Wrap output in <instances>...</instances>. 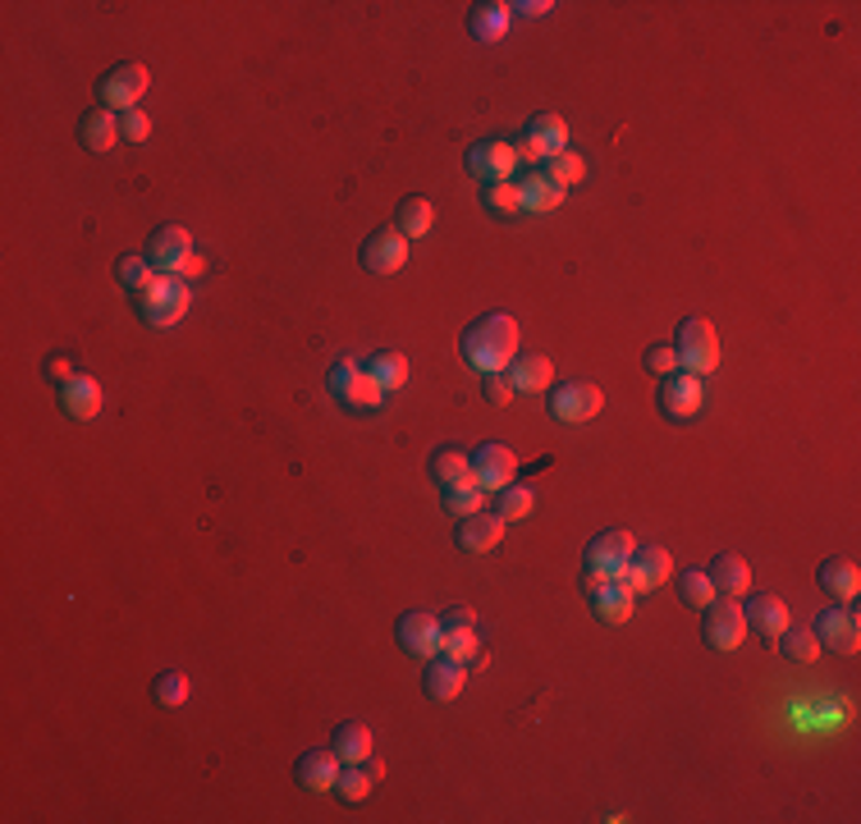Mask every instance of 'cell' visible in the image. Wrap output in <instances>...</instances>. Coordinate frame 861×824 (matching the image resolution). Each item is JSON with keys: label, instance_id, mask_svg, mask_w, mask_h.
I'll use <instances>...</instances> for the list:
<instances>
[{"label": "cell", "instance_id": "obj_18", "mask_svg": "<svg viewBox=\"0 0 861 824\" xmlns=\"http://www.w3.org/2000/svg\"><path fill=\"white\" fill-rule=\"evenodd\" d=\"M339 770H344V761L335 755V746H312V751H303V755H298L294 779L307 787V793H335Z\"/></svg>", "mask_w": 861, "mask_h": 824}, {"label": "cell", "instance_id": "obj_29", "mask_svg": "<svg viewBox=\"0 0 861 824\" xmlns=\"http://www.w3.org/2000/svg\"><path fill=\"white\" fill-rule=\"evenodd\" d=\"M509 6L504 0H481V6H472L468 10V32L476 42H500L504 32H509Z\"/></svg>", "mask_w": 861, "mask_h": 824}, {"label": "cell", "instance_id": "obj_27", "mask_svg": "<svg viewBox=\"0 0 861 824\" xmlns=\"http://www.w3.org/2000/svg\"><path fill=\"white\" fill-rule=\"evenodd\" d=\"M519 184V193H523V212H536V216H545V212H555V206L564 202V188L545 175V169H527L523 179H513Z\"/></svg>", "mask_w": 861, "mask_h": 824}, {"label": "cell", "instance_id": "obj_38", "mask_svg": "<svg viewBox=\"0 0 861 824\" xmlns=\"http://www.w3.org/2000/svg\"><path fill=\"white\" fill-rule=\"evenodd\" d=\"M541 169H545V175L555 179L560 188H573V184L587 179V161H582L577 152H568V147H564V152H555V156H550Z\"/></svg>", "mask_w": 861, "mask_h": 824}, {"label": "cell", "instance_id": "obj_44", "mask_svg": "<svg viewBox=\"0 0 861 824\" xmlns=\"http://www.w3.org/2000/svg\"><path fill=\"white\" fill-rule=\"evenodd\" d=\"M120 137H124V143H147V137H152V115L143 106L124 111L120 115Z\"/></svg>", "mask_w": 861, "mask_h": 824}, {"label": "cell", "instance_id": "obj_6", "mask_svg": "<svg viewBox=\"0 0 861 824\" xmlns=\"http://www.w3.org/2000/svg\"><path fill=\"white\" fill-rule=\"evenodd\" d=\"M633 549H637L633 532L609 527V532L592 536L587 549H582V573H587V577H624V568H628V559H633Z\"/></svg>", "mask_w": 861, "mask_h": 824}, {"label": "cell", "instance_id": "obj_14", "mask_svg": "<svg viewBox=\"0 0 861 824\" xmlns=\"http://www.w3.org/2000/svg\"><path fill=\"white\" fill-rule=\"evenodd\" d=\"M143 257L152 261L156 275H180L188 266V257H193V238H188L184 225H161V229H152Z\"/></svg>", "mask_w": 861, "mask_h": 824}, {"label": "cell", "instance_id": "obj_33", "mask_svg": "<svg viewBox=\"0 0 861 824\" xmlns=\"http://www.w3.org/2000/svg\"><path fill=\"white\" fill-rule=\"evenodd\" d=\"M431 225H435V206H431L427 197H403V202H399L394 229H399L403 238H422V234H431Z\"/></svg>", "mask_w": 861, "mask_h": 824}, {"label": "cell", "instance_id": "obj_1", "mask_svg": "<svg viewBox=\"0 0 861 824\" xmlns=\"http://www.w3.org/2000/svg\"><path fill=\"white\" fill-rule=\"evenodd\" d=\"M459 353L472 371H504L513 358H519V321L504 317V312H486V317H476L463 339H459Z\"/></svg>", "mask_w": 861, "mask_h": 824}, {"label": "cell", "instance_id": "obj_8", "mask_svg": "<svg viewBox=\"0 0 861 824\" xmlns=\"http://www.w3.org/2000/svg\"><path fill=\"white\" fill-rule=\"evenodd\" d=\"M463 165H468V175H472L481 188H486V184L513 179V169H519V152H513L509 137H481V143L468 147Z\"/></svg>", "mask_w": 861, "mask_h": 824}, {"label": "cell", "instance_id": "obj_49", "mask_svg": "<svg viewBox=\"0 0 861 824\" xmlns=\"http://www.w3.org/2000/svg\"><path fill=\"white\" fill-rule=\"evenodd\" d=\"M42 375H47V381H55V385H64L74 371H69V358H64V353H51V358L42 362Z\"/></svg>", "mask_w": 861, "mask_h": 824}, {"label": "cell", "instance_id": "obj_32", "mask_svg": "<svg viewBox=\"0 0 861 824\" xmlns=\"http://www.w3.org/2000/svg\"><path fill=\"white\" fill-rule=\"evenodd\" d=\"M335 403H339V408H349V412H376V408L386 403V390L376 385L367 371H358L353 381H349V385H344V390L335 394Z\"/></svg>", "mask_w": 861, "mask_h": 824}, {"label": "cell", "instance_id": "obj_45", "mask_svg": "<svg viewBox=\"0 0 861 824\" xmlns=\"http://www.w3.org/2000/svg\"><path fill=\"white\" fill-rule=\"evenodd\" d=\"M642 367H646L650 375H669V371H678V353H674V343H650V349L642 353Z\"/></svg>", "mask_w": 861, "mask_h": 824}, {"label": "cell", "instance_id": "obj_10", "mask_svg": "<svg viewBox=\"0 0 861 824\" xmlns=\"http://www.w3.org/2000/svg\"><path fill=\"white\" fill-rule=\"evenodd\" d=\"M656 403L669 422H693L701 403H706V390H701V375H687V371H669L660 375L656 385Z\"/></svg>", "mask_w": 861, "mask_h": 824}, {"label": "cell", "instance_id": "obj_47", "mask_svg": "<svg viewBox=\"0 0 861 824\" xmlns=\"http://www.w3.org/2000/svg\"><path fill=\"white\" fill-rule=\"evenodd\" d=\"M358 371H362V362H358V358H335V367L326 371V390H330V399H335L344 385H349Z\"/></svg>", "mask_w": 861, "mask_h": 824}, {"label": "cell", "instance_id": "obj_5", "mask_svg": "<svg viewBox=\"0 0 861 824\" xmlns=\"http://www.w3.org/2000/svg\"><path fill=\"white\" fill-rule=\"evenodd\" d=\"M143 92H147V64L124 60V64L106 69V74L96 79V106L124 115V111H133L137 101H143Z\"/></svg>", "mask_w": 861, "mask_h": 824}, {"label": "cell", "instance_id": "obj_11", "mask_svg": "<svg viewBox=\"0 0 861 824\" xmlns=\"http://www.w3.org/2000/svg\"><path fill=\"white\" fill-rule=\"evenodd\" d=\"M468 463H472V486L476 491H504L509 481L519 476V454H513L509 444H500V440L476 444Z\"/></svg>", "mask_w": 861, "mask_h": 824}, {"label": "cell", "instance_id": "obj_7", "mask_svg": "<svg viewBox=\"0 0 861 824\" xmlns=\"http://www.w3.org/2000/svg\"><path fill=\"white\" fill-rule=\"evenodd\" d=\"M816 641L830 646L834 656H857L861 650V618H857V600H843V605H824L811 624Z\"/></svg>", "mask_w": 861, "mask_h": 824}, {"label": "cell", "instance_id": "obj_36", "mask_svg": "<svg viewBox=\"0 0 861 824\" xmlns=\"http://www.w3.org/2000/svg\"><path fill=\"white\" fill-rule=\"evenodd\" d=\"M678 600H683L687 609H706V605L715 600V587H710L706 568H683V573H678Z\"/></svg>", "mask_w": 861, "mask_h": 824}, {"label": "cell", "instance_id": "obj_46", "mask_svg": "<svg viewBox=\"0 0 861 824\" xmlns=\"http://www.w3.org/2000/svg\"><path fill=\"white\" fill-rule=\"evenodd\" d=\"M481 399H486V403H495V408H504V403L513 399L509 375H504V371H486V375H481Z\"/></svg>", "mask_w": 861, "mask_h": 824}, {"label": "cell", "instance_id": "obj_12", "mask_svg": "<svg viewBox=\"0 0 861 824\" xmlns=\"http://www.w3.org/2000/svg\"><path fill=\"white\" fill-rule=\"evenodd\" d=\"M601 390L592 381H560V385H550V418L555 422H592L596 412H601Z\"/></svg>", "mask_w": 861, "mask_h": 824}, {"label": "cell", "instance_id": "obj_13", "mask_svg": "<svg viewBox=\"0 0 861 824\" xmlns=\"http://www.w3.org/2000/svg\"><path fill=\"white\" fill-rule=\"evenodd\" d=\"M582 587H587V600H592L601 624H628L637 596H633V587L624 577H587L582 573Z\"/></svg>", "mask_w": 861, "mask_h": 824}, {"label": "cell", "instance_id": "obj_21", "mask_svg": "<svg viewBox=\"0 0 861 824\" xmlns=\"http://www.w3.org/2000/svg\"><path fill=\"white\" fill-rule=\"evenodd\" d=\"M463 678H468V665L444 656V650H435V656L427 660V669H422V687H427L431 701H454L463 692Z\"/></svg>", "mask_w": 861, "mask_h": 824}, {"label": "cell", "instance_id": "obj_48", "mask_svg": "<svg viewBox=\"0 0 861 824\" xmlns=\"http://www.w3.org/2000/svg\"><path fill=\"white\" fill-rule=\"evenodd\" d=\"M440 628H476V614L468 605H454V609L440 614Z\"/></svg>", "mask_w": 861, "mask_h": 824}, {"label": "cell", "instance_id": "obj_4", "mask_svg": "<svg viewBox=\"0 0 861 824\" xmlns=\"http://www.w3.org/2000/svg\"><path fill=\"white\" fill-rule=\"evenodd\" d=\"M513 143V152H519V165H532V169H541L555 152H564L568 147V124L560 120V115H532L527 120V128L519 133V137H509Z\"/></svg>", "mask_w": 861, "mask_h": 824}, {"label": "cell", "instance_id": "obj_30", "mask_svg": "<svg viewBox=\"0 0 861 824\" xmlns=\"http://www.w3.org/2000/svg\"><path fill=\"white\" fill-rule=\"evenodd\" d=\"M330 746H335V755L344 765H358L371 755V729L362 724V719H344V724L330 733Z\"/></svg>", "mask_w": 861, "mask_h": 824}, {"label": "cell", "instance_id": "obj_2", "mask_svg": "<svg viewBox=\"0 0 861 824\" xmlns=\"http://www.w3.org/2000/svg\"><path fill=\"white\" fill-rule=\"evenodd\" d=\"M137 307V317H143L147 326H175L188 317V307H193V289L184 275H156V280L133 298Z\"/></svg>", "mask_w": 861, "mask_h": 824}, {"label": "cell", "instance_id": "obj_37", "mask_svg": "<svg viewBox=\"0 0 861 824\" xmlns=\"http://www.w3.org/2000/svg\"><path fill=\"white\" fill-rule=\"evenodd\" d=\"M481 206H486L491 216H519L523 212V193H519V184H513V179L486 184V188H481Z\"/></svg>", "mask_w": 861, "mask_h": 824}, {"label": "cell", "instance_id": "obj_51", "mask_svg": "<svg viewBox=\"0 0 861 824\" xmlns=\"http://www.w3.org/2000/svg\"><path fill=\"white\" fill-rule=\"evenodd\" d=\"M202 270H206V257H197V253H193V257H188V266H184L180 275H184V280H193V275H202Z\"/></svg>", "mask_w": 861, "mask_h": 824}, {"label": "cell", "instance_id": "obj_22", "mask_svg": "<svg viewBox=\"0 0 861 824\" xmlns=\"http://www.w3.org/2000/svg\"><path fill=\"white\" fill-rule=\"evenodd\" d=\"M504 375H509L513 394H541V390L555 385V367H550V358L545 353H523V349L504 367Z\"/></svg>", "mask_w": 861, "mask_h": 824}, {"label": "cell", "instance_id": "obj_26", "mask_svg": "<svg viewBox=\"0 0 861 824\" xmlns=\"http://www.w3.org/2000/svg\"><path fill=\"white\" fill-rule=\"evenodd\" d=\"M115 137H120V115L106 111V106H96V111H88V115L79 120V143H83L88 152H96V156H106V152L115 147Z\"/></svg>", "mask_w": 861, "mask_h": 824}, {"label": "cell", "instance_id": "obj_52", "mask_svg": "<svg viewBox=\"0 0 861 824\" xmlns=\"http://www.w3.org/2000/svg\"><path fill=\"white\" fill-rule=\"evenodd\" d=\"M550 467V459H536V463H527V467H519L523 476H536V472H545Z\"/></svg>", "mask_w": 861, "mask_h": 824}, {"label": "cell", "instance_id": "obj_3", "mask_svg": "<svg viewBox=\"0 0 861 824\" xmlns=\"http://www.w3.org/2000/svg\"><path fill=\"white\" fill-rule=\"evenodd\" d=\"M674 353H678V371H687V375H710L719 367L715 326L706 317L678 321V330H674Z\"/></svg>", "mask_w": 861, "mask_h": 824}, {"label": "cell", "instance_id": "obj_43", "mask_svg": "<svg viewBox=\"0 0 861 824\" xmlns=\"http://www.w3.org/2000/svg\"><path fill=\"white\" fill-rule=\"evenodd\" d=\"M481 495H486V491H476L472 481H468V486L440 491V508L450 513V518H468V513H476V508H481Z\"/></svg>", "mask_w": 861, "mask_h": 824}, {"label": "cell", "instance_id": "obj_25", "mask_svg": "<svg viewBox=\"0 0 861 824\" xmlns=\"http://www.w3.org/2000/svg\"><path fill=\"white\" fill-rule=\"evenodd\" d=\"M816 581H820V591L824 596H834L839 605L843 600H857V591H861V568L852 564V559H824L820 568H816Z\"/></svg>", "mask_w": 861, "mask_h": 824}, {"label": "cell", "instance_id": "obj_31", "mask_svg": "<svg viewBox=\"0 0 861 824\" xmlns=\"http://www.w3.org/2000/svg\"><path fill=\"white\" fill-rule=\"evenodd\" d=\"M362 371H367L371 381L381 385L386 394H390V390H403V385H408V358H403V353H394V349H381V353H371V358L362 362Z\"/></svg>", "mask_w": 861, "mask_h": 824}, {"label": "cell", "instance_id": "obj_41", "mask_svg": "<svg viewBox=\"0 0 861 824\" xmlns=\"http://www.w3.org/2000/svg\"><path fill=\"white\" fill-rule=\"evenodd\" d=\"M115 275H120V285L137 298V293H143L152 280H156V270H152V261L147 257H137V253H129V257H120L115 261Z\"/></svg>", "mask_w": 861, "mask_h": 824}, {"label": "cell", "instance_id": "obj_23", "mask_svg": "<svg viewBox=\"0 0 861 824\" xmlns=\"http://www.w3.org/2000/svg\"><path fill=\"white\" fill-rule=\"evenodd\" d=\"M60 408H64V418L92 422L96 412H101V385L92 381V375L74 371V375H69V381L60 385Z\"/></svg>", "mask_w": 861, "mask_h": 824}, {"label": "cell", "instance_id": "obj_20", "mask_svg": "<svg viewBox=\"0 0 861 824\" xmlns=\"http://www.w3.org/2000/svg\"><path fill=\"white\" fill-rule=\"evenodd\" d=\"M742 618H747V632L766 637V641H775L788 624H793V618H788V605H783L779 596H770V591L747 596V600H742Z\"/></svg>", "mask_w": 861, "mask_h": 824}, {"label": "cell", "instance_id": "obj_24", "mask_svg": "<svg viewBox=\"0 0 861 824\" xmlns=\"http://www.w3.org/2000/svg\"><path fill=\"white\" fill-rule=\"evenodd\" d=\"M706 577H710L715 596L738 600V596H747V591H751V568H747V559H742V555H729V549H725V555H715V559H710Z\"/></svg>", "mask_w": 861, "mask_h": 824}, {"label": "cell", "instance_id": "obj_16", "mask_svg": "<svg viewBox=\"0 0 861 824\" xmlns=\"http://www.w3.org/2000/svg\"><path fill=\"white\" fill-rule=\"evenodd\" d=\"M394 641L408 650L412 660H431L435 650H440V614L408 609L399 624H394Z\"/></svg>", "mask_w": 861, "mask_h": 824}, {"label": "cell", "instance_id": "obj_9", "mask_svg": "<svg viewBox=\"0 0 861 824\" xmlns=\"http://www.w3.org/2000/svg\"><path fill=\"white\" fill-rule=\"evenodd\" d=\"M701 637L710 650H738L747 641V618H742V605L729 600V596H715L706 609H701Z\"/></svg>", "mask_w": 861, "mask_h": 824}, {"label": "cell", "instance_id": "obj_28", "mask_svg": "<svg viewBox=\"0 0 861 824\" xmlns=\"http://www.w3.org/2000/svg\"><path fill=\"white\" fill-rule=\"evenodd\" d=\"M427 472H431V481H435L440 491H454V486H468V481H472V463H468L463 450H454V444L435 450L431 463H427Z\"/></svg>", "mask_w": 861, "mask_h": 824}, {"label": "cell", "instance_id": "obj_42", "mask_svg": "<svg viewBox=\"0 0 861 824\" xmlns=\"http://www.w3.org/2000/svg\"><path fill=\"white\" fill-rule=\"evenodd\" d=\"M440 650L444 656H454L459 665H472V656H476V632L472 628H440Z\"/></svg>", "mask_w": 861, "mask_h": 824}, {"label": "cell", "instance_id": "obj_35", "mask_svg": "<svg viewBox=\"0 0 861 824\" xmlns=\"http://www.w3.org/2000/svg\"><path fill=\"white\" fill-rule=\"evenodd\" d=\"M152 701L165 705V710H175L188 701V673L184 669H161L156 682H152Z\"/></svg>", "mask_w": 861, "mask_h": 824}, {"label": "cell", "instance_id": "obj_34", "mask_svg": "<svg viewBox=\"0 0 861 824\" xmlns=\"http://www.w3.org/2000/svg\"><path fill=\"white\" fill-rule=\"evenodd\" d=\"M775 646H779V656L793 660V665H816V656H820L816 632H811V628H793V624H788V628L775 637Z\"/></svg>", "mask_w": 861, "mask_h": 824}, {"label": "cell", "instance_id": "obj_15", "mask_svg": "<svg viewBox=\"0 0 861 824\" xmlns=\"http://www.w3.org/2000/svg\"><path fill=\"white\" fill-rule=\"evenodd\" d=\"M358 257H362V266H367L371 275H394V270L408 266V238H403L394 225H381V229H371V234L362 238Z\"/></svg>", "mask_w": 861, "mask_h": 824}, {"label": "cell", "instance_id": "obj_17", "mask_svg": "<svg viewBox=\"0 0 861 824\" xmlns=\"http://www.w3.org/2000/svg\"><path fill=\"white\" fill-rule=\"evenodd\" d=\"M669 573H674V559H669L665 545H637L633 559H628V568H624V581L633 587V596H642L650 587H660Z\"/></svg>", "mask_w": 861, "mask_h": 824}, {"label": "cell", "instance_id": "obj_50", "mask_svg": "<svg viewBox=\"0 0 861 824\" xmlns=\"http://www.w3.org/2000/svg\"><path fill=\"white\" fill-rule=\"evenodd\" d=\"M509 10H523V14L541 19V14H550V10H555V6H550V0H523V6H509Z\"/></svg>", "mask_w": 861, "mask_h": 824}, {"label": "cell", "instance_id": "obj_40", "mask_svg": "<svg viewBox=\"0 0 861 824\" xmlns=\"http://www.w3.org/2000/svg\"><path fill=\"white\" fill-rule=\"evenodd\" d=\"M371 787H376V779H371V770L358 761V765H344L339 770V779H335V793H339V802H362L367 793H371Z\"/></svg>", "mask_w": 861, "mask_h": 824}, {"label": "cell", "instance_id": "obj_39", "mask_svg": "<svg viewBox=\"0 0 861 824\" xmlns=\"http://www.w3.org/2000/svg\"><path fill=\"white\" fill-rule=\"evenodd\" d=\"M500 499H495V513H500V518L504 523H519V518H527V513H532V486H523V481H509V486L504 491H495Z\"/></svg>", "mask_w": 861, "mask_h": 824}, {"label": "cell", "instance_id": "obj_19", "mask_svg": "<svg viewBox=\"0 0 861 824\" xmlns=\"http://www.w3.org/2000/svg\"><path fill=\"white\" fill-rule=\"evenodd\" d=\"M504 527H509V523L500 518V513L476 508V513H468V518H459L454 540H459V549H468V555H486V549H495V545H500Z\"/></svg>", "mask_w": 861, "mask_h": 824}]
</instances>
